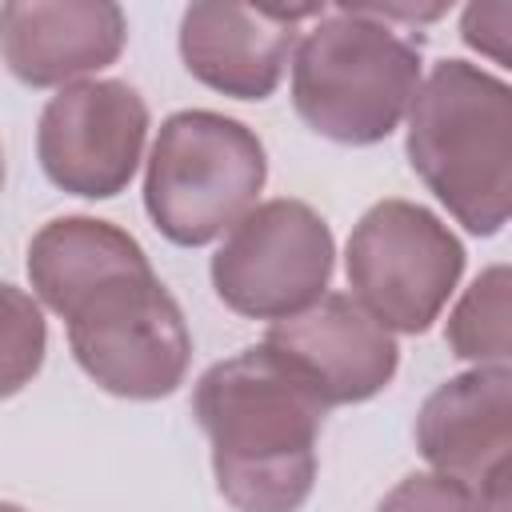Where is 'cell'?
Segmentation results:
<instances>
[{"mask_svg":"<svg viewBox=\"0 0 512 512\" xmlns=\"http://www.w3.org/2000/svg\"><path fill=\"white\" fill-rule=\"evenodd\" d=\"M192 416L236 512H296L308 500L328 404L280 352L260 344L212 364L192 392Z\"/></svg>","mask_w":512,"mask_h":512,"instance_id":"1","label":"cell"},{"mask_svg":"<svg viewBox=\"0 0 512 512\" xmlns=\"http://www.w3.org/2000/svg\"><path fill=\"white\" fill-rule=\"evenodd\" d=\"M416 448L464 484L512 456V364H480L444 380L416 412Z\"/></svg>","mask_w":512,"mask_h":512,"instance_id":"12","label":"cell"},{"mask_svg":"<svg viewBox=\"0 0 512 512\" xmlns=\"http://www.w3.org/2000/svg\"><path fill=\"white\" fill-rule=\"evenodd\" d=\"M444 340L460 360H512V264H492L464 288Z\"/></svg>","mask_w":512,"mask_h":512,"instance_id":"14","label":"cell"},{"mask_svg":"<svg viewBox=\"0 0 512 512\" xmlns=\"http://www.w3.org/2000/svg\"><path fill=\"white\" fill-rule=\"evenodd\" d=\"M144 248L116 224L92 216H64L44 224L28 244L32 292L56 312L68 316L92 288L104 280L144 268Z\"/></svg>","mask_w":512,"mask_h":512,"instance_id":"13","label":"cell"},{"mask_svg":"<svg viewBox=\"0 0 512 512\" xmlns=\"http://www.w3.org/2000/svg\"><path fill=\"white\" fill-rule=\"evenodd\" d=\"M332 256V228L316 208L264 200L216 248L212 288L248 320H288L328 296Z\"/></svg>","mask_w":512,"mask_h":512,"instance_id":"7","label":"cell"},{"mask_svg":"<svg viewBox=\"0 0 512 512\" xmlns=\"http://www.w3.org/2000/svg\"><path fill=\"white\" fill-rule=\"evenodd\" d=\"M324 16L320 8H252V4H192L180 20L184 68L236 100L276 92L296 44V24Z\"/></svg>","mask_w":512,"mask_h":512,"instance_id":"10","label":"cell"},{"mask_svg":"<svg viewBox=\"0 0 512 512\" xmlns=\"http://www.w3.org/2000/svg\"><path fill=\"white\" fill-rule=\"evenodd\" d=\"M376 512H476V492L448 472H412L380 500Z\"/></svg>","mask_w":512,"mask_h":512,"instance_id":"16","label":"cell"},{"mask_svg":"<svg viewBox=\"0 0 512 512\" xmlns=\"http://www.w3.org/2000/svg\"><path fill=\"white\" fill-rule=\"evenodd\" d=\"M4 396L20 392L24 380L40 368L44 360V316L40 308L20 292V288H4Z\"/></svg>","mask_w":512,"mask_h":512,"instance_id":"15","label":"cell"},{"mask_svg":"<svg viewBox=\"0 0 512 512\" xmlns=\"http://www.w3.org/2000/svg\"><path fill=\"white\" fill-rule=\"evenodd\" d=\"M344 268L352 296L388 332H424L464 272V248L436 212L380 200L352 228Z\"/></svg>","mask_w":512,"mask_h":512,"instance_id":"6","label":"cell"},{"mask_svg":"<svg viewBox=\"0 0 512 512\" xmlns=\"http://www.w3.org/2000/svg\"><path fill=\"white\" fill-rule=\"evenodd\" d=\"M320 396L324 404H360L388 388L400 348L392 332L344 292H328L300 316L276 320L264 336Z\"/></svg>","mask_w":512,"mask_h":512,"instance_id":"9","label":"cell"},{"mask_svg":"<svg viewBox=\"0 0 512 512\" xmlns=\"http://www.w3.org/2000/svg\"><path fill=\"white\" fill-rule=\"evenodd\" d=\"M460 36L480 56L512 68V0H476L460 12Z\"/></svg>","mask_w":512,"mask_h":512,"instance_id":"17","label":"cell"},{"mask_svg":"<svg viewBox=\"0 0 512 512\" xmlns=\"http://www.w3.org/2000/svg\"><path fill=\"white\" fill-rule=\"evenodd\" d=\"M420 92V44L368 8H332L292 60L296 116L336 144H376L396 132Z\"/></svg>","mask_w":512,"mask_h":512,"instance_id":"3","label":"cell"},{"mask_svg":"<svg viewBox=\"0 0 512 512\" xmlns=\"http://www.w3.org/2000/svg\"><path fill=\"white\" fill-rule=\"evenodd\" d=\"M0 512H24V508H16V504H4V508H0Z\"/></svg>","mask_w":512,"mask_h":512,"instance_id":"19","label":"cell"},{"mask_svg":"<svg viewBox=\"0 0 512 512\" xmlns=\"http://www.w3.org/2000/svg\"><path fill=\"white\" fill-rule=\"evenodd\" d=\"M476 512H512V456L500 460L476 492Z\"/></svg>","mask_w":512,"mask_h":512,"instance_id":"18","label":"cell"},{"mask_svg":"<svg viewBox=\"0 0 512 512\" xmlns=\"http://www.w3.org/2000/svg\"><path fill=\"white\" fill-rule=\"evenodd\" d=\"M408 164L472 236L500 232L512 220V84L468 60L436 64L408 112Z\"/></svg>","mask_w":512,"mask_h":512,"instance_id":"2","label":"cell"},{"mask_svg":"<svg viewBox=\"0 0 512 512\" xmlns=\"http://www.w3.org/2000/svg\"><path fill=\"white\" fill-rule=\"evenodd\" d=\"M268 160L252 128L232 116L188 108L160 124L144 172L152 224L184 248L232 232L264 188Z\"/></svg>","mask_w":512,"mask_h":512,"instance_id":"4","label":"cell"},{"mask_svg":"<svg viewBox=\"0 0 512 512\" xmlns=\"http://www.w3.org/2000/svg\"><path fill=\"white\" fill-rule=\"evenodd\" d=\"M4 64L32 88L72 84L108 68L128 36L124 12L104 0H8L0 8Z\"/></svg>","mask_w":512,"mask_h":512,"instance_id":"11","label":"cell"},{"mask_svg":"<svg viewBox=\"0 0 512 512\" xmlns=\"http://www.w3.org/2000/svg\"><path fill=\"white\" fill-rule=\"evenodd\" d=\"M148 136V104L124 80H80L60 88L36 128L44 176L88 200L128 188Z\"/></svg>","mask_w":512,"mask_h":512,"instance_id":"8","label":"cell"},{"mask_svg":"<svg viewBox=\"0 0 512 512\" xmlns=\"http://www.w3.org/2000/svg\"><path fill=\"white\" fill-rule=\"evenodd\" d=\"M76 364L112 396L160 400L184 384L192 336L152 264L92 288L68 316Z\"/></svg>","mask_w":512,"mask_h":512,"instance_id":"5","label":"cell"}]
</instances>
